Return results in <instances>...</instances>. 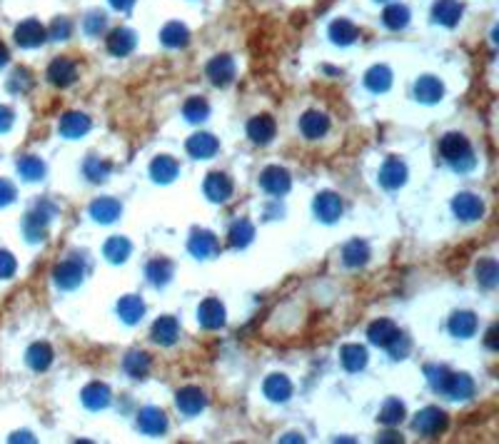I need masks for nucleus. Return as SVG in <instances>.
<instances>
[{"mask_svg": "<svg viewBox=\"0 0 499 444\" xmlns=\"http://www.w3.org/2000/svg\"><path fill=\"white\" fill-rule=\"evenodd\" d=\"M13 197H15V190H13V185L6 183V180H0V205L10 202Z\"/></svg>", "mask_w": 499, "mask_h": 444, "instance_id": "23", "label": "nucleus"}, {"mask_svg": "<svg viewBox=\"0 0 499 444\" xmlns=\"http://www.w3.org/2000/svg\"><path fill=\"white\" fill-rule=\"evenodd\" d=\"M162 40H165L167 45H185V43H187V30L180 23H170L162 30Z\"/></svg>", "mask_w": 499, "mask_h": 444, "instance_id": "8", "label": "nucleus"}, {"mask_svg": "<svg viewBox=\"0 0 499 444\" xmlns=\"http://www.w3.org/2000/svg\"><path fill=\"white\" fill-rule=\"evenodd\" d=\"M10 128V113L6 107H0V130H8Z\"/></svg>", "mask_w": 499, "mask_h": 444, "instance_id": "25", "label": "nucleus"}, {"mask_svg": "<svg viewBox=\"0 0 499 444\" xmlns=\"http://www.w3.org/2000/svg\"><path fill=\"white\" fill-rule=\"evenodd\" d=\"M417 95H422L424 100H434V98L442 95V85L437 80H432V77H424V80L417 83Z\"/></svg>", "mask_w": 499, "mask_h": 444, "instance_id": "12", "label": "nucleus"}, {"mask_svg": "<svg viewBox=\"0 0 499 444\" xmlns=\"http://www.w3.org/2000/svg\"><path fill=\"white\" fill-rule=\"evenodd\" d=\"M58 275H63V280L70 277V275L66 273V267H63V273H60V270H58ZM80 275H83V273H72V282H77V280H80ZM58 280H60V277H58ZM63 280H60V282H63Z\"/></svg>", "mask_w": 499, "mask_h": 444, "instance_id": "27", "label": "nucleus"}, {"mask_svg": "<svg viewBox=\"0 0 499 444\" xmlns=\"http://www.w3.org/2000/svg\"><path fill=\"white\" fill-rule=\"evenodd\" d=\"M457 213L462 215L464 220H472L475 215H479L482 213V205L475 200L472 195H462L457 200Z\"/></svg>", "mask_w": 499, "mask_h": 444, "instance_id": "10", "label": "nucleus"}, {"mask_svg": "<svg viewBox=\"0 0 499 444\" xmlns=\"http://www.w3.org/2000/svg\"><path fill=\"white\" fill-rule=\"evenodd\" d=\"M102 28H105V15L102 13H90V18L85 20V30H88L90 36H98Z\"/></svg>", "mask_w": 499, "mask_h": 444, "instance_id": "19", "label": "nucleus"}, {"mask_svg": "<svg viewBox=\"0 0 499 444\" xmlns=\"http://www.w3.org/2000/svg\"><path fill=\"white\" fill-rule=\"evenodd\" d=\"M175 337V322L173 320H162L155 325V339H165V342H170V339Z\"/></svg>", "mask_w": 499, "mask_h": 444, "instance_id": "18", "label": "nucleus"}, {"mask_svg": "<svg viewBox=\"0 0 499 444\" xmlns=\"http://www.w3.org/2000/svg\"><path fill=\"white\" fill-rule=\"evenodd\" d=\"M407 20H410V10L404 6H390L385 10V23L390 25V28H404L407 25Z\"/></svg>", "mask_w": 499, "mask_h": 444, "instance_id": "7", "label": "nucleus"}, {"mask_svg": "<svg viewBox=\"0 0 499 444\" xmlns=\"http://www.w3.org/2000/svg\"><path fill=\"white\" fill-rule=\"evenodd\" d=\"M215 148H217V145H215V140L210 135H195L190 140V150L195 155H210L215 153Z\"/></svg>", "mask_w": 499, "mask_h": 444, "instance_id": "15", "label": "nucleus"}, {"mask_svg": "<svg viewBox=\"0 0 499 444\" xmlns=\"http://www.w3.org/2000/svg\"><path fill=\"white\" fill-rule=\"evenodd\" d=\"M55 36H60V38H68V33H70V23H68V20H58V23H55Z\"/></svg>", "mask_w": 499, "mask_h": 444, "instance_id": "24", "label": "nucleus"}, {"mask_svg": "<svg viewBox=\"0 0 499 444\" xmlns=\"http://www.w3.org/2000/svg\"><path fill=\"white\" fill-rule=\"evenodd\" d=\"M462 15V6H459L457 0H440L437 6H434V20L437 23H445V25H454Z\"/></svg>", "mask_w": 499, "mask_h": 444, "instance_id": "2", "label": "nucleus"}, {"mask_svg": "<svg viewBox=\"0 0 499 444\" xmlns=\"http://www.w3.org/2000/svg\"><path fill=\"white\" fill-rule=\"evenodd\" d=\"M93 213L98 215V220H113L115 213H118V205H115V202H98L95 208H93Z\"/></svg>", "mask_w": 499, "mask_h": 444, "instance_id": "20", "label": "nucleus"}, {"mask_svg": "<svg viewBox=\"0 0 499 444\" xmlns=\"http://www.w3.org/2000/svg\"><path fill=\"white\" fill-rule=\"evenodd\" d=\"M330 36H332L335 43H342V45H345V43H352L357 38V28L350 23V20L339 18V20H335L332 28H330Z\"/></svg>", "mask_w": 499, "mask_h": 444, "instance_id": "4", "label": "nucleus"}, {"mask_svg": "<svg viewBox=\"0 0 499 444\" xmlns=\"http://www.w3.org/2000/svg\"><path fill=\"white\" fill-rule=\"evenodd\" d=\"M369 88L374 90H385L387 85H390V72L385 70V68H374L372 72H369Z\"/></svg>", "mask_w": 499, "mask_h": 444, "instance_id": "17", "label": "nucleus"}, {"mask_svg": "<svg viewBox=\"0 0 499 444\" xmlns=\"http://www.w3.org/2000/svg\"><path fill=\"white\" fill-rule=\"evenodd\" d=\"M110 3H113V6L118 8V10H128V8H130L132 3H135V0H110Z\"/></svg>", "mask_w": 499, "mask_h": 444, "instance_id": "26", "label": "nucleus"}, {"mask_svg": "<svg viewBox=\"0 0 499 444\" xmlns=\"http://www.w3.org/2000/svg\"><path fill=\"white\" fill-rule=\"evenodd\" d=\"M178 404L185 409V412H197V409L202 407V395L195 390H187V392H183V397L178 399Z\"/></svg>", "mask_w": 499, "mask_h": 444, "instance_id": "16", "label": "nucleus"}, {"mask_svg": "<svg viewBox=\"0 0 499 444\" xmlns=\"http://www.w3.org/2000/svg\"><path fill=\"white\" fill-rule=\"evenodd\" d=\"M20 170H23V175H25L28 180H36V178H40V175H43V165H40L38 160H33V162H30V160L20 162Z\"/></svg>", "mask_w": 499, "mask_h": 444, "instance_id": "21", "label": "nucleus"}, {"mask_svg": "<svg viewBox=\"0 0 499 444\" xmlns=\"http://www.w3.org/2000/svg\"><path fill=\"white\" fill-rule=\"evenodd\" d=\"M15 40L23 47H36L45 40V28H43L38 20H25V23H20L18 30H15Z\"/></svg>", "mask_w": 499, "mask_h": 444, "instance_id": "1", "label": "nucleus"}, {"mask_svg": "<svg viewBox=\"0 0 499 444\" xmlns=\"http://www.w3.org/2000/svg\"><path fill=\"white\" fill-rule=\"evenodd\" d=\"M208 72L213 75V80L215 83H227L232 77V63H230V58H215L213 63H210V68H208Z\"/></svg>", "mask_w": 499, "mask_h": 444, "instance_id": "6", "label": "nucleus"}, {"mask_svg": "<svg viewBox=\"0 0 499 444\" xmlns=\"http://www.w3.org/2000/svg\"><path fill=\"white\" fill-rule=\"evenodd\" d=\"M15 270V260L8 252H0V277H10Z\"/></svg>", "mask_w": 499, "mask_h": 444, "instance_id": "22", "label": "nucleus"}, {"mask_svg": "<svg viewBox=\"0 0 499 444\" xmlns=\"http://www.w3.org/2000/svg\"><path fill=\"white\" fill-rule=\"evenodd\" d=\"M132 45H135V38H132L130 30H125V28L123 30H115L113 36L107 38V47H110V53H115V55L130 53Z\"/></svg>", "mask_w": 499, "mask_h": 444, "instance_id": "3", "label": "nucleus"}, {"mask_svg": "<svg viewBox=\"0 0 499 444\" xmlns=\"http://www.w3.org/2000/svg\"><path fill=\"white\" fill-rule=\"evenodd\" d=\"M339 210H342V205H339V200H335L332 195H322L320 200H317V213L325 215V220H332Z\"/></svg>", "mask_w": 499, "mask_h": 444, "instance_id": "14", "label": "nucleus"}, {"mask_svg": "<svg viewBox=\"0 0 499 444\" xmlns=\"http://www.w3.org/2000/svg\"><path fill=\"white\" fill-rule=\"evenodd\" d=\"M250 135L255 137L257 142H268L272 135V123L268 118H257L255 123L250 125Z\"/></svg>", "mask_w": 499, "mask_h": 444, "instance_id": "11", "label": "nucleus"}, {"mask_svg": "<svg viewBox=\"0 0 499 444\" xmlns=\"http://www.w3.org/2000/svg\"><path fill=\"white\" fill-rule=\"evenodd\" d=\"M50 77H53L55 83H70L72 77H75V66H72L70 60L58 58L50 66Z\"/></svg>", "mask_w": 499, "mask_h": 444, "instance_id": "5", "label": "nucleus"}, {"mask_svg": "<svg viewBox=\"0 0 499 444\" xmlns=\"http://www.w3.org/2000/svg\"><path fill=\"white\" fill-rule=\"evenodd\" d=\"M8 60V50H6V45H3V43H0V66H3V63H6Z\"/></svg>", "mask_w": 499, "mask_h": 444, "instance_id": "28", "label": "nucleus"}, {"mask_svg": "<svg viewBox=\"0 0 499 444\" xmlns=\"http://www.w3.org/2000/svg\"><path fill=\"white\" fill-rule=\"evenodd\" d=\"M442 150H445V155L450 158V160H457L459 155H467V153H470L467 142H464L459 135H450V137H447L445 145H442Z\"/></svg>", "mask_w": 499, "mask_h": 444, "instance_id": "9", "label": "nucleus"}, {"mask_svg": "<svg viewBox=\"0 0 499 444\" xmlns=\"http://www.w3.org/2000/svg\"><path fill=\"white\" fill-rule=\"evenodd\" d=\"M202 322H205L208 327L220 325V322H222V307H220V305L213 303V300L202 305Z\"/></svg>", "mask_w": 499, "mask_h": 444, "instance_id": "13", "label": "nucleus"}]
</instances>
